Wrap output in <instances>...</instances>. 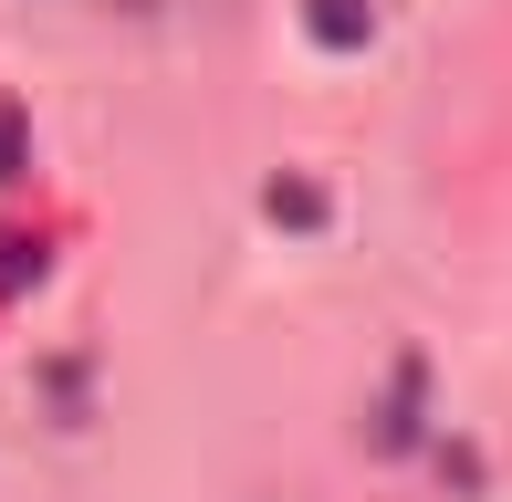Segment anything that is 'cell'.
<instances>
[{
	"mask_svg": "<svg viewBox=\"0 0 512 502\" xmlns=\"http://www.w3.org/2000/svg\"><path fill=\"white\" fill-rule=\"evenodd\" d=\"M126 11H168V21H199V11H230V0H126Z\"/></svg>",
	"mask_w": 512,
	"mask_h": 502,
	"instance_id": "3",
	"label": "cell"
},
{
	"mask_svg": "<svg viewBox=\"0 0 512 502\" xmlns=\"http://www.w3.org/2000/svg\"><path fill=\"white\" fill-rule=\"evenodd\" d=\"M304 21H314V42H335V53H356V42L377 32V11H366V0H304Z\"/></svg>",
	"mask_w": 512,
	"mask_h": 502,
	"instance_id": "1",
	"label": "cell"
},
{
	"mask_svg": "<svg viewBox=\"0 0 512 502\" xmlns=\"http://www.w3.org/2000/svg\"><path fill=\"white\" fill-rule=\"evenodd\" d=\"M32 272H42V241H11V231H0V293H21Z\"/></svg>",
	"mask_w": 512,
	"mask_h": 502,
	"instance_id": "2",
	"label": "cell"
},
{
	"mask_svg": "<svg viewBox=\"0 0 512 502\" xmlns=\"http://www.w3.org/2000/svg\"><path fill=\"white\" fill-rule=\"evenodd\" d=\"M0 178H21V116L0 105Z\"/></svg>",
	"mask_w": 512,
	"mask_h": 502,
	"instance_id": "4",
	"label": "cell"
}]
</instances>
